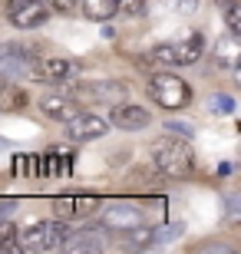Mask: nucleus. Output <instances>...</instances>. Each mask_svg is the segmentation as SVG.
<instances>
[{"mask_svg":"<svg viewBox=\"0 0 241 254\" xmlns=\"http://www.w3.org/2000/svg\"><path fill=\"white\" fill-rule=\"evenodd\" d=\"M80 99V96H76ZM73 96H60V93H50L40 99V109H43V116H50V119H60V123H70V119H76V116L83 113L80 109V103H76Z\"/></svg>","mask_w":241,"mask_h":254,"instance_id":"10","label":"nucleus"},{"mask_svg":"<svg viewBox=\"0 0 241 254\" xmlns=\"http://www.w3.org/2000/svg\"><path fill=\"white\" fill-rule=\"evenodd\" d=\"M142 221V211L129 201H116V205H106L102 208V225L106 228H136Z\"/></svg>","mask_w":241,"mask_h":254,"instance_id":"11","label":"nucleus"},{"mask_svg":"<svg viewBox=\"0 0 241 254\" xmlns=\"http://www.w3.org/2000/svg\"><path fill=\"white\" fill-rule=\"evenodd\" d=\"M47 17H50L47 0H7V20L20 30L40 27Z\"/></svg>","mask_w":241,"mask_h":254,"instance_id":"6","label":"nucleus"},{"mask_svg":"<svg viewBox=\"0 0 241 254\" xmlns=\"http://www.w3.org/2000/svg\"><path fill=\"white\" fill-rule=\"evenodd\" d=\"M0 106H7V109H20V106H27V93H23V89L7 86V89L0 93Z\"/></svg>","mask_w":241,"mask_h":254,"instance_id":"20","label":"nucleus"},{"mask_svg":"<svg viewBox=\"0 0 241 254\" xmlns=\"http://www.w3.org/2000/svg\"><path fill=\"white\" fill-rule=\"evenodd\" d=\"M218 175H232V162H222L218 165Z\"/></svg>","mask_w":241,"mask_h":254,"instance_id":"28","label":"nucleus"},{"mask_svg":"<svg viewBox=\"0 0 241 254\" xmlns=\"http://www.w3.org/2000/svg\"><path fill=\"white\" fill-rule=\"evenodd\" d=\"M106 248V231L102 228H83L73 231L66 241V251H102Z\"/></svg>","mask_w":241,"mask_h":254,"instance_id":"14","label":"nucleus"},{"mask_svg":"<svg viewBox=\"0 0 241 254\" xmlns=\"http://www.w3.org/2000/svg\"><path fill=\"white\" fill-rule=\"evenodd\" d=\"M205 106H208V113H215V116H235L238 113V103H235L232 96H225V93H212Z\"/></svg>","mask_w":241,"mask_h":254,"instance_id":"18","label":"nucleus"},{"mask_svg":"<svg viewBox=\"0 0 241 254\" xmlns=\"http://www.w3.org/2000/svg\"><path fill=\"white\" fill-rule=\"evenodd\" d=\"M76 73V63L70 60H40L37 63V83H66Z\"/></svg>","mask_w":241,"mask_h":254,"instance_id":"12","label":"nucleus"},{"mask_svg":"<svg viewBox=\"0 0 241 254\" xmlns=\"http://www.w3.org/2000/svg\"><path fill=\"white\" fill-rule=\"evenodd\" d=\"M122 248H132V251H139V248H156V228H139V225L129 228Z\"/></svg>","mask_w":241,"mask_h":254,"instance_id":"17","label":"nucleus"},{"mask_svg":"<svg viewBox=\"0 0 241 254\" xmlns=\"http://www.w3.org/2000/svg\"><path fill=\"white\" fill-rule=\"evenodd\" d=\"M122 7V0H83V13L89 20H109L116 17Z\"/></svg>","mask_w":241,"mask_h":254,"instance_id":"16","label":"nucleus"},{"mask_svg":"<svg viewBox=\"0 0 241 254\" xmlns=\"http://www.w3.org/2000/svg\"><path fill=\"white\" fill-rule=\"evenodd\" d=\"M172 7L182 10V13H195L198 10V0H172Z\"/></svg>","mask_w":241,"mask_h":254,"instance_id":"26","label":"nucleus"},{"mask_svg":"<svg viewBox=\"0 0 241 254\" xmlns=\"http://www.w3.org/2000/svg\"><path fill=\"white\" fill-rule=\"evenodd\" d=\"M225 211L241 218V195H225Z\"/></svg>","mask_w":241,"mask_h":254,"instance_id":"25","label":"nucleus"},{"mask_svg":"<svg viewBox=\"0 0 241 254\" xmlns=\"http://www.w3.org/2000/svg\"><path fill=\"white\" fill-rule=\"evenodd\" d=\"M76 3H83V0H47V7L56 10V13H73Z\"/></svg>","mask_w":241,"mask_h":254,"instance_id":"23","label":"nucleus"},{"mask_svg":"<svg viewBox=\"0 0 241 254\" xmlns=\"http://www.w3.org/2000/svg\"><path fill=\"white\" fill-rule=\"evenodd\" d=\"M53 205H56V211H63V215H70V218H83V215H89V211H96L99 201H96V198H70V195H63V198H56Z\"/></svg>","mask_w":241,"mask_h":254,"instance_id":"15","label":"nucleus"},{"mask_svg":"<svg viewBox=\"0 0 241 254\" xmlns=\"http://www.w3.org/2000/svg\"><path fill=\"white\" fill-rule=\"evenodd\" d=\"M235 79H238V86H241V63H238V69H235Z\"/></svg>","mask_w":241,"mask_h":254,"instance_id":"30","label":"nucleus"},{"mask_svg":"<svg viewBox=\"0 0 241 254\" xmlns=\"http://www.w3.org/2000/svg\"><path fill=\"white\" fill-rule=\"evenodd\" d=\"M152 165L168 179H185L195 169V155L182 135H165L152 145Z\"/></svg>","mask_w":241,"mask_h":254,"instance_id":"1","label":"nucleus"},{"mask_svg":"<svg viewBox=\"0 0 241 254\" xmlns=\"http://www.w3.org/2000/svg\"><path fill=\"white\" fill-rule=\"evenodd\" d=\"M215 3H218L222 10H228V7H235V3H241V0H215Z\"/></svg>","mask_w":241,"mask_h":254,"instance_id":"29","label":"nucleus"},{"mask_svg":"<svg viewBox=\"0 0 241 254\" xmlns=\"http://www.w3.org/2000/svg\"><path fill=\"white\" fill-rule=\"evenodd\" d=\"M80 99H89V103H106V106H119L129 99V89L116 79H99V83H89L80 89Z\"/></svg>","mask_w":241,"mask_h":254,"instance_id":"8","label":"nucleus"},{"mask_svg":"<svg viewBox=\"0 0 241 254\" xmlns=\"http://www.w3.org/2000/svg\"><path fill=\"white\" fill-rule=\"evenodd\" d=\"M109 129H112V119H102V116H93V113H80L76 119L66 123V139L70 142H93V139H102Z\"/></svg>","mask_w":241,"mask_h":254,"instance_id":"7","label":"nucleus"},{"mask_svg":"<svg viewBox=\"0 0 241 254\" xmlns=\"http://www.w3.org/2000/svg\"><path fill=\"white\" fill-rule=\"evenodd\" d=\"M0 251H23L20 231L10 225V221H0Z\"/></svg>","mask_w":241,"mask_h":254,"instance_id":"19","label":"nucleus"},{"mask_svg":"<svg viewBox=\"0 0 241 254\" xmlns=\"http://www.w3.org/2000/svg\"><path fill=\"white\" fill-rule=\"evenodd\" d=\"M225 23H228L232 33H238V37H241V3H235V7L225 10Z\"/></svg>","mask_w":241,"mask_h":254,"instance_id":"22","label":"nucleus"},{"mask_svg":"<svg viewBox=\"0 0 241 254\" xmlns=\"http://www.w3.org/2000/svg\"><path fill=\"white\" fill-rule=\"evenodd\" d=\"M112 126H119V129H126V132H136V129H146L149 123H152V116H149V109L146 106H132L129 99L126 103H119V106H112Z\"/></svg>","mask_w":241,"mask_h":254,"instance_id":"9","label":"nucleus"},{"mask_svg":"<svg viewBox=\"0 0 241 254\" xmlns=\"http://www.w3.org/2000/svg\"><path fill=\"white\" fill-rule=\"evenodd\" d=\"M202 37L198 33H192L188 40H178V43H159L156 50H152V57L159 60V63H168V66H188L195 63V60L202 57Z\"/></svg>","mask_w":241,"mask_h":254,"instance_id":"5","label":"nucleus"},{"mask_svg":"<svg viewBox=\"0 0 241 254\" xmlns=\"http://www.w3.org/2000/svg\"><path fill=\"white\" fill-rule=\"evenodd\" d=\"M149 96H152L156 106H162V109H185V106L192 103L188 83L175 73H156L149 79Z\"/></svg>","mask_w":241,"mask_h":254,"instance_id":"3","label":"nucleus"},{"mask_svg":"<svg viewBox=\"0 0 241 254\" xmlns=\"http://www.w3.org/2000/svg\"><path fill=\"white\" fill-rule=\"evenodd\" d=\"M30 76H37L33 50L20 47V43H3L0 47V79L17 83V79H30Z\"/></svg>","mask_w":241,"mask_h":254,"instance_id":"4","label":"nucleus"},{"mask_svg":"<svg viewBox=\"0 0 241 254\" xmlns=\"http://www.w3.org/2000/svg\"><path fill=\"white\" fill-rule=\"evenodd\" d=\"M70 235H73V231H70L63 221H37L33 228H27V231L20 235V245H23V251L50 254V251H63Z\"/></svg>","mask_w":241,"mask_h":254,"instance_id":"2","label":"nucleus"},{"mask_svg":"<svg viewBox=\"0 0 241 254\" xmlns=\"http://www.w3.org/2000/svg\"><path fill=\"white\" fill-rule=\"evenodd\" d=\"M215 63L225 66V69H238L241 63V37L238 33H228V37H222L218 43H215Z\"/></svg>","mask_w":241,"mask_h":254,"instance_id":"13","label":"nucleus"},{"mask_svg":"<svg viewBox=\"0 0 241 254\" xmlns=\"http://www.w3.org/2000/svg\"><path fill=\"white\" fill-rule=\"evenodd\" d=\"M165 132H168V135H182V139H192V126H188V123H165Z\"/></svg>","mask_w":241,"mask_h":254,"instance_id":"24","label":"nucleus"},{"mask_svg":"<svg viewBox=\"0 0 241 254\" xmlns=\"http://www.w3.org/2000/svg\"><path fill=\"white\" fill-rule=\"evenodd\" d=\"M13 208H17V201H10V198H7V201H0V221H3V218H7Z\"/></svg>","mask_w":241,"mask_h":254,"instance_id":"27","label":"nucleus"},{"mask_svg":"<svg viewBox=\"0 0 241 254\" xmlns=\"http://www.w3.org/2000/svg\"><path fill=\"white\" fill-rule=\"evenodd\" d=\"M182 235H185V225H162L156 228V245H168V241H175Z\"/></svg>","mask_w":241,"mask_h":254,"instance_id":"21","label":"nucleus"}]
</instances>
